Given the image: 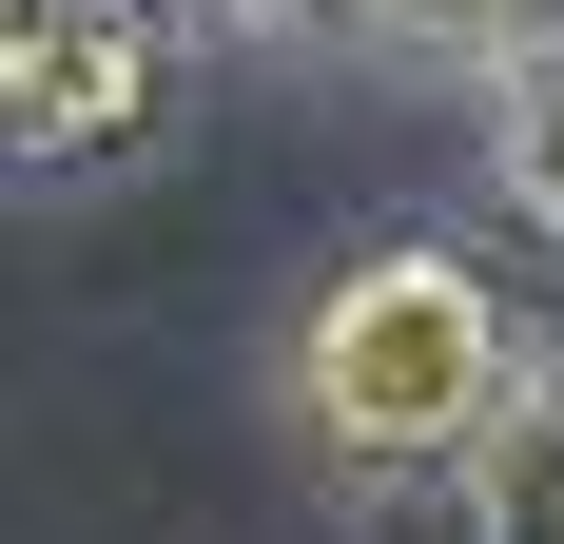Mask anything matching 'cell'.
<instances>
[{"instance_id": "6da1fadb", "label": "cell", "mask_w": 564, "mask_h": 544, "mask_svg": "<svg viewBox=\"0 0 564 544\" xmlns=\"http://www.w3.org/2000/svg\"><path fill=\"white\" fill-rule=\"evenodd\" d=\"M545 312H525L507 253L467 233H370L292 292V350H273V409L312 447L332 505H448V467L487 447V409L525 389Z\"/></svg>"}, {"instance_id": "7a4b0ae2", "label": "cell", "mask_w": 564, "mask_h": 544, "mask_svg": "<svg viewBox=\"0 0 564 544\" xmlns=\"http://www.w3.org/2000/svg\"><path fill=\"white\" fill-rule=\"evenodd\" d=\"M195 98V0H0V175H137Z\"/></svg>"}, {"instance_id": "3957f363", "label": "cell", "mask_w": 564, "mask_h": 544, "mask_svg": "<svg viewBox=\"0 0 564 544\" xmlns=\"http://www.w3.org/2000/svg\"><path fill=\"white\" fill-rule=\"evenodd\" d=\"M448 525L467 544H564V330L525 350V389L487 409V447L448 467Z\"/></svg>"}, {"instance_id": "277c9868", "label": "cell", "mask_w": 564, "mask_h": 544, "mask_svg": "<svg viewBox=\"0 0 564 544\" xmlns=\"http://www.w3.org/2000/svg\"><path fill=\"white\" fill-rule=\"evenodd\" d=\"M215 20H253L292 58H448V78H487L525 40V0H215Z\"/></svg>"}, {"instance_id": "5b68a950", "label": "cell", "mask_w": 564, "mask_h": 544, "mask_svg": "<svg viewBox=\"0 0 564 544\" xmlns=\"http://www.w3.org/2000/svg\"><path fill=\"white\" fill-rule=\"evenodd\" d=\"M487 156H507V195H525V215L564 233V20L487 58Z\"/></svg>"}, {"instance_id": "8992f818", "label": "cell", "mask_w": 564, "mask_h": 544, "mask_svg": "<svg viewBox=\"0 0 564 544\" xmlns=\"http://www.w3.org/2000/svg\"><path fill=\"white\" fill-rule=\"evenodd\" d=\"M545 20H564V0H525V40H545Z\"/></svg>"}]
</instances>
